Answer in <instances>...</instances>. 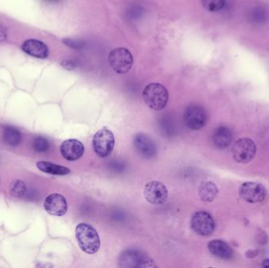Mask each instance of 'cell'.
<instances>
[{
    "label": "cell",
    "instance_id": "obj_1",
    "mask_svg": "<svg viewBox=\"0 0 269 268\" xmlns=\"http://www.w3.org/2000/svg\"><path fill=\"white\" fill-rule=\"evenodd\" d=\"M76 238L80 250L87 254H95L100 248L99 234L93 227L81 222L76 228Z\"/></svg>",
    "mask_w": 269,
    "mask_h": 268
},
{
    "label": "cell",
    "instance_id": "obj_2",
    "mask_svg": "<svg viewBox=\"0 0 269 268\" xmlns=\"http://www.w3.org/2000/svg\"><path fill=\"white\" fill-rule=\"evenodd\" d=\"M143 99L150 109L160 111L165 109L169 101V92L163 85L152 83L145 87L143 92Z\"/></svg>",
    "mask_w": 269,
    "mask_h": 268
},
{
    "label": "cell",
    "instance_id": "obj_3",
    "mask_svg": "<svg viewBox=\"0 0 269 268\" xmlns=\"http://www.w3.org/2000/svg\"><path fill=\"white\" fill-rule=\"evenodd\" d=\"M109 62L114 71L118 74H125L132 67V55L126 48H116L109 53Z\"/></svg>",
    "mask_w": 269,
    "mask_h": 268
},
{
    "label": "cell",
    "instance_id": "obj_4",
    "mask_svg": "<svg viewBox=\"0 0 269 268\" xmlns=\"http://www.w3.org/2000/svg\"><path fill=\"white\" fill-rule=\"evenodd\" d=\"M115 145V136L112 131L107 128L99 130L92 139V146L95 153L100 158L109 156L112 153Z\"/></svg>",
    "mask_w": 269,
    "mask_h": 268
},
{
    "label": "cell",
    "instance_id": "obj_5",
    "mask_svg": "<svg viewBox=\"0 0 269 268\" xmlns=\"http://www.w3.org/2000/svg\"><path fill=\"white\" fill-rule=\"evenodd\" d=\"M256 154V145L251 139L243 138L235 142L232 147L234 159L239 163H249Z\"/></svg>",
    "mask_w": 269,
    "mask_h": 268
},
{
    "label": "cell",
    "instance_id": "obj_6",
    "mask_svg": "<svg viewBox=\"0 0 269 268\" xmlns=\"http://www.w3.org/2000/svg\"><path fill=\"white\" fill-rule=\"evenodd\" d=\"M191 228L196 234L201 236H209L215 230L214 219L211 215L205 211H198L191 218Z\"/></svg>",
    "mask_w": 269,
    "mask_h": 268
},
{
    "label": "cell",
    "instance_id": "obj_7",
    "mask_svg": "<svg viewBox=\"0 0 269 268\" xmlns=\"http://www.w3.org/2000/svg\"><path fill=\"white\" fill-rule=\"evenodd\" d=\"M207 114L203 107L198 105H191L186 109L184 113V122L188 128L198 131L206 125Z\"/></svg>",
    "mask_w": 269,
    "mask_h": 268
},
{
    "label": "cell",
    "instance_id": "obj_8",
    "mask_svg": "<svg viewBox=\"0 0 269 268\" xmlns=\"http://www.w3.org/2000/svg\"><path fill=\"white\" fill-rule=\"evenodd\" d=\"M143 194L147 202L156 206L165 203L169 196L167 187L159 181L148 183L145 187Z\"/></svg>",
    "mask_w": 269,
    "mask_h": 268
},
{
    "label": "cell",
    "instance_id": "obj_9",
    "mask_svg": "<svg viewBox=\"0 0 269 268\" xmlns=\"http://www.w3.org/2000/svg\"><path fill=\"white\" fill-rule=\"evenodd\" d=\"M239 194L245 202L250 203H257L264 200L267 191L264 186L261 184L247 182L241 186Z\"/></svg>",
    "mask_w": 269,
    "mask_h": 268
},
{
    "label": "cell",
    "instance_id": "obj_10",
    "mask_svg": "<svg viewBox=\"0 0 269 268\" xmlns=\"http://www.w3.org/2000/svg\"><path fill=\"white\" fill-rule=\"evenodd\" d=\"M152 260L137 250L124 252L120 257V264L124 267H148L153 266Z\"/></svg>",
    "mask_w": 269,
    "mask_h": 268
},
{
    "label": "cell",
    "instance_id": "obj_11",
    "mask_svg": "<svg viewBox=\"0 0 269 268\" xmlns=\"http://www.w3.org/2000/svg\"><path fill=\"white\" fill-rule=\"evenodd\" d=\"M44 209L52 216H64L68 210V205L63 196L59 194H53L48 196L44 202Z\"/></svg>",
    "mask_w": 269,
    "mask_h": 268
},
{
    "label": "cell",
    "instance_id": "obj_12",
    "mask_svg": "<svg viewBox=\"0 0 269 268\" xmlns=\"http://www.w3.org/2000/svg\"><path fill=\"white\" fill-rule=\"evenodd\" d=\"M60 151L65 160L70 162H74L83 156L84 146L81 142L77 139H68L61 145Z\"/></svg>",
    "mask_w": 269,
    "mask_h": 268
},
{
    "label": "cell",
    "instance_id": "obj_13",
    "mask_svg": "<svg viewBox=\"0 0 269 268\" xmlns=\"http://www.w3.org/2000/svg\"><path fill=\"white\" fill-rule=\"evenodd\" d=\"M137 151L145 158H151L156 154V147L151 139L144 134H138L134 139Z\"/></svg>",
    "mask_w": 269,
    "mask_h": 268
},
{
    "label": "cell",
    "instance_id": "obj_14",
    "mask_svg": "<svg viewBox=\"0 0 269 268\" xmlns=\"http://www.w3.org/2000/svg\"><path fill=\"white\" fill-rule=\"evenodd\" d=\"M23 50L28 55L38 58H46L49 55L48 48L45 43L37 39H28L23 43Z\"/></svg>",
    "mask_w": 269,
    "mask_h": 268
},
{
    "label": "cell",
    "instance_id": "obj_15",
    "mask_svg": "<svg viewBox=\"0 0 269 268\" xmlns=\"http://www.w3.org/2000/svg\"><path fill=\"white\" fill-rule=\"evenodd\" d=\"M208 248L212 254L223 260L232 258L233 255V251L230 246L220 240H213L210 241Z\"/></svg>",
    "mask_w": 269,
    "mask_h": 268
},
{
    "label": "cell",
    "instance_id": "obj_16",
    "mask_svg": "<svg viewBox=\"0 0 269 268\" xmlns=\"http://www.w3.org/2000/svg\"><path fill=\"white\" fill-rule=\"evenodd\" d=\"M232 135L226 127H220L215 130L213 135V141L215 146L220 149L228 147L232 143Z\"/></svg>",
    "mask_w": 269,
    "mask_h": 268
},
{
    "label": "cell",
    "instance_id": "obj_17",
    "mask_svg": "<svg viewBox=\"0 0 269 268\" xmlns=\"http://www.w3.org/2000/svg\"><path fill=\"white\" fill-rule=\"evenodd\" d=\"M218 189L213 182H203L198 188L200 198L206 202H211L216 198Z\"/></svg>",
    "mask_w": 269,
    "mask_h": 268
},
{
    "label": "cell",
    "instance_id": "obj_18",
    "mask_svg": "<svg viewBox=\"0 0 269 268\" xmlns=\"http://www.w3.org/2000/svg\"><path fill=\"white\" fill-rule=\"evenodd\" d=\"M36 165L40 171L51 175H66L70 173V170L66 167L55 165L50 162H39Z\"/></svg>",
    "mask_w": 269,
    "mask_h": 268
},
{
    "label": "cell",
    "instance_id": "obj_19",
    "mask_svg": "<svg viewBox=\"0 0 269 268\" xmlns=\"http://www.w3.org/2000/svg\"><path fill=\"white\" fill-rule=\"evenodd\" d=\"M3 137L4 141L10 146H17L21 141V134L15 127L11 126H6L3 131Z\"/></svg>",
    "mask_w": 269,
    "mask_h": 268
},
{
    "label": "cell",
    "instance_id": "obj_20",
    "mask_svg": "<svg viewBox=\"0 0 269 268\" xmlns=\"http://www.w3.org/2000/svg\"><path fill=\"white\" fill-rule=\"evenodd\" d=\"M267 17V11H266L265 9L262 8L261 7H255L250 13V19H251V21L257 23V24L264 23Z\"/></svg>",
    "mask_w": 269,
    "mask_h": 268
},
{
    "label": "cell",
    "instance_id": "obj_21",
    "mask_svg": "<svg viewBox=\"0 0 269 268\" xmlns=\"http://www.w3.org/2000/svg\"><path fill=\"white\" fill-rule=\"evenodd\" d=\"M10 192L13 195L17 197H24L27 193L26 186L21 180H15L10 184Z\"/></svg>",
    "mask_w": 269,
    "mask_h": 268
},
{
    "label": "cell",
    "instance_id": "obj_22",
    "mask_svg": "<svg viewBox=\"0 0 269 268\" xmlns=\"http://www.w3.org/2000/svg\"><path fill=\"white\" fill-rule=\"evenodd\" d=\"M203 7L211 12H216L223 8L225 0H201Z\"/></svg>",
    "mask_w": 269,
    "mask_h": 268
},
{
    "label": "cell",
    "instance_id": "obj_23",
    "mask_svg": "<svg viewBox=\"0 0 269 268\" xmlns=\"http://www.w3.org/2000/svg\"><path fill=\"white\" fill-rule=\"evenodd\" d=\"M33 146L35 151L43 153V152L47 151L49 149V142L45 138L39 136V137L36 138L34 139Z\"/></svg>",
    "mask_w": 269,
    "mask_h": 268
},
{
    "label": "cell",
    "instance_id": "obj_24",
    "mask_svg": "<svg viewBox=\"0 0 269 268\" xmlns=\"http://www.w3.org/2000/svg\"><path fill=\"white\" fill-rule=\"evenodd\" d=\"M63 42L70 48H74L76 50H80L85 47V43L83 41L77 40L74 39H64Z\"/></svg>",
    "mask_w": 269,
    "mask_h": 268
},
{
    "label": "cell",
    "instance_id": "obj_25",
    "mask_svg": "<svg viewBox=\"0 0 269 268\" xmlns=\"http://www.w3.org/2000/svg\"><path fill=\"white\" fill-rule=\"evenodd\" d=\"M61 65L67 70H73L76 68V64L72 60H65L61 62Z\"/></svg>",
    "mask_w": 269,
    "mask_h": 268
},
{
    "label": "cell",
    "instance_id": "obj_26",
    "mask_svg": "<svg viewBox=\"0 0 269 268\" xmlns=\"http://www.w3.org/2000/svg\"><path fill=\"white\" fill-rule=\"evenodd\" d=\"M7 39V29L3 26H0V42Z\"/></svg>",
    "mask_w": 269,
    "mask_h": 268
},
{
    "label": "cell",
    "instance_id": "obj_27",
    "mask_svg": "<svg viewBox=\"0 0 269 268\" xmlns=\"http://www.w3.org/2000/svg\"><path fill=\"white\" fill-rule=\"evenodd\" d=\"M263 266L265 267H269V260H265L263 261Z\"/></svg>",
    "mask_w": 269,
    "mask_h": 268
},
{
    "label": "cell",
    "instance_id": "obj_28",
    "mask_svg": "<svg viewBox=\"0 0 269 268\" xmlns=\"http://www.w3.org/2000/svg\"><path fill=\"white\" fill-rule=\"evenodd\" d=\"M49 1H57V0H49Z\"/></svg>",
    "mask_w": 269,
    "mask_h": 268
}]
</instances>
